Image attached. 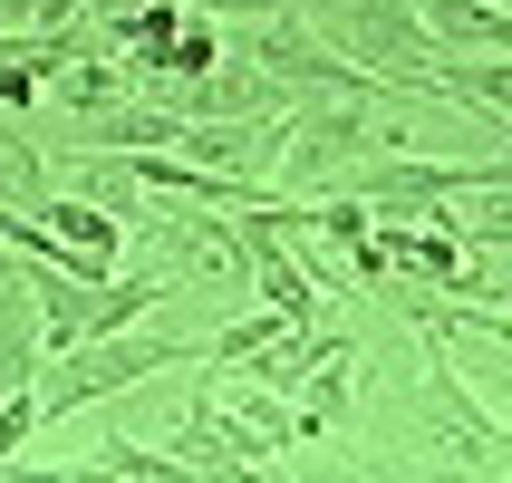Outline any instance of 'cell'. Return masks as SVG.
<instances>
[{
  "instance_id": "obj_1",
  "label": "cell",
  "mask_w": 512,
  "mask_h": 483,
  "mask_svg": "<svg viewBox=\"0 0 512 483\" xmlns=\"http://www.w3.org/2000/svg\"><path fill=\"white\" fill-rule=\"evenodd\" d=\"M203 329H116V339H78V348H49L39 377H29V406H39V426L49 416H97V397H136L155 377L194 368Z\"/></svg>"
},
{
  "instance_id": "obj_2",
  "label": "cell",
  "mask_w": 512,
  "mask_h": 483,
  "mask_svg": "<svg viewBox=\"0 0 512 483\" xmlns=\"http://www.w3.org/2000/svg\"><path fill=\"white\" fill-rule=\"evenodd\" d=\"M300 29H310V39L339 58V68H358V78L406 87L416 107L435 97V87H426L435 39L416 29V10H406V0H300Z\"/></svg>"
},
{
  "instance_id": "obj_3",
  "label": "cell",
  "mask_w": 512,
  "mask_h": 483,
  "mask_svg": "<svg viewBox=\"0 0 512 483\" xmlns=\"http://www.w3.org/2000/svg\"><path fill=\"white\" fill-rule=\"evenodd\" d=\"M145 242V271L184 300V290H242V223L232 213H203V203H145V223L126 232Z\"/></svg>"
},
{
  "instance_id": "obj_4",
  "label": "cell",
  "mask_w": 512,
  "mask_h": 483,
  "mask_svg": "<svg viewBox=\"0 0 512 483\" xmlns=\"http://www.w3.org/2000/svg\"><path fill=\"white\" fill-rule=\"evenodd\" d=\"M39 232H49L58 271H78V281H116V261H126V223L97 213V203H78V194L39 203Z\"/></svg>"
},
{
  "instance_id": "obj_5",
  "label": "cell",
  "mask_w": 512,
  "mask_h": 483,
  "mask_svg": "<svg viewBox=\"0 0 512 483\" xmlns=\"http://www.w3.org/2000/svg\"><path fill=\"white\" fill-rule=\"evenodd\" d=\"M348 387H358V339H339V329H329V339L310 348V368L290 377V406H300V426H339V406H348Z\"/></svg>"
},
{
  "instance_id": "obj_6",
  "label": "cell",
  "mask_w": 512,
  "mask_h": 483,
  "mask_svg": "<svg viewBox=\"0 0 512 483\" xmlns=\"http://www.w3.org/2000/svg\"><path fill=\"white\" fill-rule=\"evenodd\" d=\"M78 145H87V155H165V145H174V116L155 107V97H116L107 116H87V126H78Z\"/></svg>"
},
{
  "instance_id": "obj_7",
  "label": "cell",
  "mask_w": 512,
  "mask_h": 483,
  "mask_svg": "<svg viewBox=\"0 0 512 483\" xmlns=\"http://www.w3.org/2000/svg\"><path fill=\"white\" fill-rule=\"evenodd\" d=\"M39 97H58V107H68V116L87 126V116H107L116 97H136V87H126V68H116L107 49H87V58H68V68H58V78L39 87Z\"/></svg>"
},
{
  "instance_id": "obj_8",
  "label": "cell",
  "mask_w": 512,
  "mask_h": 483,
  "mask_svg": "<svg viewBox=\"0 0 512 483\" xmlns=\"http://www.w3.org/2000/svg\"><path fill=\"white\" fill-rule=\"evenodd\" d=\"M29 377H39V310H29V290L0 271V397H20Z\"/></svg>"
},
{
  "instance_id": "obj_9",
  "label": "cell",
  "mask_w": 512,
  "mask_h": 483,
  "mask_svg": "<svg viewBox=\"0 0 512 483\" xmlns=\"http://www.w3.org/2000/svg\"><path fill=\"white\" fill-rule=\"evenodd\" d=\"M426 87L503 126V87H512V78H503V58H435V68H426Z\"/></svg>"
},
{
  "instance_id": "obj_10",
  "label": "cell",
  "mask_w": 512,
  "mask_h": 483,
  "mask_svg": "<svg viewBox=\"0 0 512 483\" xmlns=\"http://www.w3.org/2000/svg\"><path fill=\"white\" fill-rule=\"evenodd\" d=\"M0 29H29V0H0Z\"/></svg>"
},
{
  "instance_id": "obj_11",
  "label": "cell",
  "mask_w": 512,
  "mask_h": 483,
  "mask_svg": "<svg viewBox=\"0 0 512 483\" xmlns=\"http://www.w3.org/2000/svg\"><path fill=\"white\" fill-rule=\"evenodd\" d=\"M0 271H10V252H0Z\"/></svg>"
}]
</instances>
